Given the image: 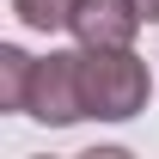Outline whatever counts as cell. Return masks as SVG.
Returning a JSON list of instances; mask_svg holds the SVG:
<instances>
[{"mask_svg":"<svg viewBox=\"0 0 159 159\" xmlns=\"http://www.w3.org/2000/svg\"><path fill=\"white\" fill-rule=\"evenodd\" d=\"M80 86H86V110L98 122H129L153 98V74L135 49H86L80 43Z\"/></svg>","mask_w":159,"mask_h":159,"instance_id":"6da1fadb","label":"cell"},{"mask_svg":"<svg viewBox=\"0 0 159 159\" xmlns=\"http://www.w3.org/2000/svg\"><path fill=\"white\" fill-rule=\"evenodd\" d=\"M25 116L49 122V129H74L86 122V86H80V49H49L31 67V98H25Z\"/></svg>","mask_w":159,"mask_h":159,"instance_id":"7a4b0ae2","label":"cell"},{"mask_svg":"<svg viewBox=\"0 0 159 159\" xmlns=\"http://www.w3.org/2000/svg\"><path fill=\"white\" fill-rule=\"evenodd\" d=\"M147 25V6L141 0H80L67 31H74L86 49H129Z\"/></svg>","mask_w":159,"mask_h":159,"instance_id":"3957f363","label":"cell"},{"mask_svg":"<svg viewBox=\"0 0 159 159\" xmlns=\"http://www.w3.org/2000/svg\"><path fill=\"white\" fill-rule=\"evenodd\" d=\"M31 67H37V55H25L19 43H0V110H25Z\"/></svg>","mask_w":159,"mask_h":159,"instance_id":"277c9868","label":"cell"},{"mask_svg":"<svg viewBox=\"0 0 159 159\" xmlns=\"http://www.w3.org/2000/svg\"><path fill=\"white\" fill-rule=\"evenodd\" d=\"M74 6L80 0H12V19H19L25 31H67Z\"/></svg>","mask_w":159,"mask_h":159,"instance_id":"5b68a950","label":"cell"},{"mask_svg":"<svg viewBox=\"0 0 159 159\" xmlns=\"http://www.w3.org/2000/svg\"><path fill=\"white\" fill-rule=\"evenodd\" d=\"M141 6H147V25H159V0H141Z\"/></svg>","mask_w":159,"mask_h":159,"instance_id":"8992f818","label":"cell"}]
</instances>
